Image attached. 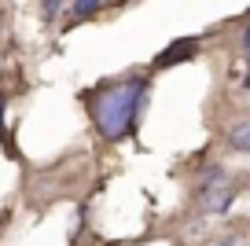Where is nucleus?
Wrapping results in <instances>:
<instances>
[{
    "label": "nucleus",
    "instance_id": "nucleus-1",
    "mask_svg": "<svg viewBox=\"0 0 250 246\" xmlns=\"http://www.w3.org/2000/svg\"><path fill=\"white\" fill-rule=\"evenodd\" d=\"M144 100H147V81L144 77H133V81H122V85H110L96 96L92 103V118L96 129L107 140H122L133 132V122L140 114Z\"/></svg>",
    "mask_w": 250,
    "mask_h": 246
},
{
    "label": "nucleus",
    "instance_id": "nucleus-2",
    "mask_svg": "<svg viewBox=\"0 0 250 246\" xmlns=\"http://www.w3.org/2000/svg\"><path fill=\"white\" fill-rule=\"evenodd\" d=\"M232 195H235V191L225 184L221 165H217V169H206V173H203V206L210 209V213H225L228 202H232Z\"/></svg>",
    "mask_w": 250,
    "mask_h": 246
},
{
    "label": "nucleus",
    "instance_id": "nucleus-3",
    "mask_svg": "<svg viewBox=\"0 0 250 246\" xmlns=\"http://www.w3.org/2000/svg\"><path fill=\"white\" fill-rule=\"evenodd\" d=\"M191 55H195V41H173L169 48H162V52H158V66H177V62H188L191 59Z\"/></svg>",
    "mask_w": 250,
    "mask_h": 246
},
{
    "label": "nucleus",
    "instance_id": "nucleus-4",
    "mask_svg": "<svg viewBox=\"0 0 250 246\" xmlns=\"http://www.w3.org/2000/svg\"><path fill=\"white\" fill-rule=\"evenodd\" d=\"M228 144H232V151L239 154H250V122H239L232 132H228Z\"/></svg>",
    "mask_w": 250,
    "mask_h": 246
},
{
    "label": "nucleus",
    "instance_id": "nucleus-5",
    "mask_svg": "<svg viewBox=\"0 0 250 246\" xmlns=\"http://www.w3.org/2000/svg\"><path fill=\"white\" fill-rule=\"evenodd\" d=\"M107 0H74V8H70V19H92L96 11L103 8Z\"/></svg>",
    "mask_w": 250,
    "mask_h": 246
},
{
    "label": "nucleus",
    "instance_id": "nucleus-6",
    "mask_svg": "<svg viewBox=\"0 0 250 246\" xmlns=\"http://www.w3.org/2000/svg\"><path fill=\"white\" fill-rule=\"evenodd\" d=\"M59 4H62V0H44V19H52L55 11H59Z\"/></svg>",
    "mask_w": 250,
    "mask_h": 246
},
{
    "label": "nucleus",
    "instance_id": "nucleus-7",
    "mask_svg": "<svg viewBox=\"0 0 250 246\" xmlns=\"http://www.w3.org/2000/svg\"><path fill=\"white\" fill-rule=\"evenodd\" d=\"M243 52L250 55V26H247V30H243Z\"/></svg>",
    "mask_w": 250,
    "mask_h": 246
},
{
    "label": "nucleus",
    "instance_id": "nucleus-8",
    "mask_svg": "<svg viewBox=\"0 0 250 246\" xmlns=\"http://www.w3.org/2000/svg\"><path fill=\"white\" fill-rule=\"evenodd\" d=\"M0 136H4V96H0Z\"/></svg>",
    "mask_w": 250,
    "mask_h": 246
}]
</instances>
